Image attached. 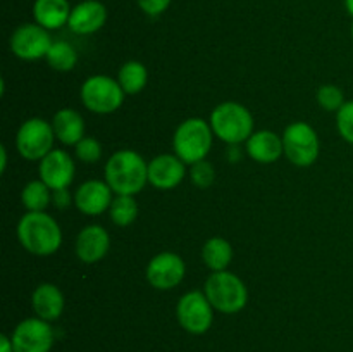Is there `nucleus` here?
Wrapping results in <instances>:
<instances>
[{"mask_svg":"<svg viewBox=\"0 0 353 352\" xmlns=\"http://www.w3.org/2000/svg\"><path fill=\"white\" fill-rule=\"evenodd\" d=\"M14 352H50L54 347L55 335L50 323L41 317H26L14 328Z\"/></svg>","mask_w":353,"mask_h":352,"instance_id":"nucleus-10","label":"nucleus"},{"mask_svg":"<svg viewBox=\"0 0 353 352\" xmlns=\"http://www.w3.org/2000/svg\"><path fill=\"white\" fill-rule=\"evenodd\" d=\"M207 299L212 307L223 314H236L248 302V290L243 280L231 271H216L203 285Z\"/></svg>","mask_w":353,"mask_h":352,"instance_id":"nucleus-4","label":"nucleus"},{"mask_svg":"<svg viewBox=\"0 0 353 352\" xmlns=\"http://www.w3.org/2000/svg\"><path fill=\"white\" fill-rule=\"evenodd\" d=\"M55 138L64 145H76L85 138V121L74 109H61L52 117Z\"/></svg>","mask_w":353,"mask_h":352,"instance_id":"nucleus-20","label":"nucleus"},{"mask_svg":"<svg viewBox=\"0 0 353 352\" xmlns=\"http://www.w3.org/2000/svg\"><path fill=\"white\" fill-rule=\"evenodd\" d=\"M190 178H192V183L199 188H207L214 183L216 179V169L210 162H207L205 159L200 162H195L192 164V169H190Z\"/></svg>","mask_w":353,"mask_h":352,"instance_id":"nucleus-29","label":"nucleus"},{"mask_svg":"<svg viewBox=\"0 0 353 352\" xmlns=\"http://www.w3.org/2000/svg\"><path fill=\"white\" fill-rule=\"evenodd\" d=\"M107 21V9L99 0H85L72 7L69 16V30L76 35H92Z\"/></svg>","mask_w":353,"mask_h":352,"instance_id":"nucleus-17","label":"nucleus"},{"mask_svg":"<svg viewBox=\"0 0 353 352\" xmlns=\"http://www.w3.org/2000/svg\"><path fill=\"white\" fill-rule=\"evenodd\" d=\"M176 317L179 326L192 335H203L209 331L214 321V307L205 292L193 290L185 293L176 306Z\"/></svg>","mask_w":353,"mask_h":352,"instance_id":"nucleus-9","label":"nucleus"},{"mask_svg":"<svg viewBox=\"0 0 353 352\" xmlns=\"http://www.w3.org/2000/svg\"><path fill=\"white\" fill-rule=\"evenodd\" d=\"M110 219L117 226H130L138 217V204L134 195H116L110 204Z\"/></svg>","mask_w":353,"mask_h":352,"instance_id":"nucleus-26","label":"nucleus"},{"mask_svg":"<svg viewBox=\"0 0 353 352\" xmlns=\"http://www.w3.org/2000/svg\"><path fill=\"white\" fill-rule=\"evenodd\" d=\"M117 81L126 95H137L147 86L148 69L138 61H128L121 66Z\"/></svg>","mask_w":353,"mask_h":352,"instance_id":"nucleus-23","label":"nucleus"},{"mask_svg":"<svg viewBox=\"0 0 353 352\" xmlns=\"http://www.w3.org/2000/svg\"><path fill=\"white\" fill-rule=\"evenodd\" d=\"M31 306L34 314L45 321H55L64 311V295L54 283H41L31 295Z\"/></svg>","mask_w":353,"mask_h":352,"instance_id":"nucleus-18","label":"nucleus"},{"mask_svg":"<svg viewBox=\"0 0 353 352\" xmlns=\"http://www.w3.org/2000/svg\"><path fill=\"white\" fill-rule=\"evenodd\" d=\"M352 37H353V26H352Z\"/></svg>","mask_w":353,"mask_h":352,"instance_id":"nucleus-36","label":"nucleus"},{"mask_svg":"<svg viewBox=\"0 0 353 352\" xmlns=\"http://www.w3.org/2000/svg\"><path fill=\"white\" fill-rule=\"evenodd\" d=\"M212 137L214 131L210 123L202 117H190L176 128L172 148L185 164L192 166L207 157L212 147Z\"/></svg>","mask_w":353,"mask_h":352,"instance_id":"nucleus-3","label":"nucleus"},{"mask_svg":"<svg viewBox=\"0 0 353 352\" xmlns=\"http://www.w3.org/2000/svg\"><path fill=\"white\" fill-rule=\"evenodd\" d=\"M186 164L176 154H161L148 162V183L157 190H172L185 179Z\"/></svg>","mask_w":353,"mask_h":352,"instance_id":"nucleus-15","label":"nucleus"},{"mask_svg":"<svg viewBox=\"0 0 353 352\" xmlns=\"http://www.w3.org/2000/svg\"><path fill=\"white\" fill-rule=\"evenodd\" d=\"M71 10L68 0H37L33 6V16L45 30H59L69 23Z\"/></svg>","mask_w":353,"mask_h":352,"instance_id":"nucleus-21","label":"nucleus"},{"mask_svg":"<svg viewBox=\"0 0 353 352\" xmlns=\"http://www.w3.org/2000/svg\"><path fill=\"white\" fill-rule=\"evenodd\" d=\"M52 204L57 209H65L71 204V193L68 192V188L52 190Z\"/></svg>","mask_w":353,"mask_h":352,"instance_id":"nucleus-32","label":"nucleus"},{"mask_svg":"<svg viewBox=\"0 0 353 352\" xmlns=\"http://www.w3.org/2000/svg\"><path fill=\"white\" fill-rule=\"evenodd\" d=\"M247 152L255 162L271 164V162H276L285 154L283 137H278L271 130L255 131L247 140Z\"/></svg>","mask_w":353,"mask_h":352,"instance_id":"nucleus-19","label":"nucleus"},{"mask_svg":"<svg viewBox=\"0 0 353 352\" xmlns=\"http://www.w3.org/2000/svg\"><path fill=\"white\" fill-rule=\"evenodd\" d=\"M336 128L345 141L353 144V100H347L336 113Z\"/></svg>","mask_w":353,"mask_h":352,"instance_id":"nucleus-30","label":"nucleus"},{"mask_svg":"<svg viewBox=\"0 0 353 352\" xmlns=\"http://www.w3.org/2000/svg\"><path fill=\"white\" fill-rule=\"evenodd\" d=\"M38 173H40L41 182L50 190L68 188L74 179V161L65 150L54 148L40 161Z\"/></svg>","mask_w":353,"mask_h":352,"instance_id":"nucleus-13","label":"nucleus"},{"mask_svg":"<svg viewBox=\"0 0 353 352\" xmlns=\"http://www.w3.org/2000/svg\"><path fill=\"white\" fill-rule=\"evenodd\" d=\"M54 40L48 30L38 23L21 24L10 37V50L23 61H37L47 57Z\"/></svg>","mask_w":353,"mask_h":352,"instance_id":"nucleus-11","label":"nucleus"},{"mask_svg":"<svg viewBox=\"0 0 353 352\" xmlns=\"http://www.w3.org/2000/svg\"><path fill=\"white\" fill-rule=\"evenodd\" d=\"M112 193V188L105 179H88L76 190L74 206L86 216H99L110 209L114 200Z\"/></svg>","mask_w":353,"mask_h":352,"instance_id":"nucleus-14","label":"nucleus"},{"mask_svg":"<svg viewBox=\"0 0 353 352\" xmlns=\"http://www.w3.org/2000/svg\"><path fill=\"white\" fill-rule=\"evenodd\" d=\"M76 157L85 164H93V162L100 161L102 157V145L99 140L92 137H85L81 141L74 145Z\"/></svg>","mask_w":353,"mask_h":352,"instance_id":"nucleus-28","label":"nucleus"},{"mask_svg":"<svg viewBox=\"0 0 353 352\" xmlns=\"http://www.w3.org/2000/svg\"><path fill=\"white\" fill-rule=\"evenodd\" d=\"M345 7H347L348 14L353 16V0H345Z\"/></svg>","mask_w":353,"mask_h":352,"instance_id":"nucleus-35","label":"nucleus"},{"mask_svg":"<svg viewBox=\"0 0 353 352\" xmlns=\"http://www.w3.org/2000/svg\"><path fill=\"white\" fill-rule=\"evenodd\" d=\"M17 238L33 255H52L62 245L61 226L45 211L24 214L17 223Z\"/></svg>","mask_w":353,"mask_h":352,"instance_id":"nucleus-2","label":"nucleus"},{"mask_svg":"<svg viewBox=\"0 0 353 352\" xmlns=\"http://www.w3.org/2000/svg\"><path fill=\"white\" fill-rule=\"evenodd\" d=\"M138 6L148 16H159L171 6V0H138Z\"/></svg>","mask_w":353,"mask_h":352,"instance_id":"nucleus-31","label":"nucleus"},{"mask_svg":"<svg viewBox=\"0 0 353 352\" xmlns=\"http://www.w3.org/2000/svg\"><path fill=\"white\" fill-rule=\"evenodd\" d=\"M0 352H14L12 338L7 337V335H2V337H0Z\"/></svg>","mask_w":353,"mask_h":352,"instance_id":"nucleus-33","label":"nucleus"},{"mask_svg":"<svg viewBox=\"0 0 353 352\" xmlns=\"http://www.w3.org/2000/svg\"><path fill=\"white\" fill-rule=\"evenodd\" d=\"M55 133L52 123L41 117H31L24 121L16 135V148L21 157L28 161H41L54 150Z\"/></svg>","mask_w":353,"mask_h":352,"instance_id":"nucleus-8","label":"nucleus"},{"mask_svg":"<svg viewBox=\"0 0 353 352\" xmlns=\"http://www.w3.org/2000/svg\"><path fill=\"white\" fill-rule=\"evenodd\" d=\"M214 135L230 145L247 141L254 135V117L250 110L238 102H223L210 114Z\"/></svg>","mask_w":353,"mask_h":352,"instance_id":"nucleus-5","label":"nucleus"},{"mask_svg":"<svg viewBox=\"0 0 353 352\" xmlns=\"http://www.w3.org/2000/svg\"><path fill=\"white\" fill-rule=\"evenodd\" d=\"M124 90L119 81L105 75L90 76L81 86V102L95 114L116 113L124 102Z\"/></svg>","mask_w":353,"mask_h":352,"instance_id":"nucleus-6","label":"nucleus"},{"mask_svg":"<svg viewBox=\"0 0 353 352\" xmlns=\"http://www.w3.org/2000/svg\"><path fill=\"white\" fill-rule=\"evenodd\" d=\"M202 259L209 269L216 271H226L228 266L233 259V247L226 238L212 237L203 244Z\"/></svg>","mask_w":353,"mask_h":352,"instance_id":"nucleus-22","label":"nucleus"},{"mask_svg":"<svg viewBox=\"0 0 353 352\" xmlns=\"http://www.w3.org/2000/svg\"><path fill=\"white\" fill-rule=\"evenodd\" d=\"M21 202L28 213H43L52 204V190L41 179H33L21 192Z\"/></svg>","mask_w":353,"mask_h":352,"instance_id":"nucleus-24","label":"nucleus"},{"mask_svg":"<svg viewBox=\"0 0 353 352\" xmlns=\"http://www.w3.org/2000/svg\"><path fill=\"white\" fill-rule=\"evenodd\" d=\"M186 273L185 261L174 252H161L147 264V282L157 290H172L183 282Z\"/></svg>","mask_w":353,"mask_h":352,"instance_id":"nucleus-12","label":"nucleus"},{"mask_svg":"<svg viewBox=\"0 0 353 352\" xmlns=\"http://www.w3.org/2000/svg\"><path fill=\"white\" fill-rule=\"evenodd\" d=\"M6 166H7V148L0 147V171H6Z\"/></svg>","mask_w":353,"mask_h":352,"instance_id":"nucleus-34","label":"nucleus"},{"mask_svg":"<svg viewBox=\"0 0 353 352\" xmlns=\"http://www.w3.org/2000/svg\"><path fill=\"white\" fill-rule=\"evenodd\" d=\"M283 148L292 164L309 168L319 157V137L310 124L296 121L283 133Z\"/></svg>","mask_w":353,"mask_h":352,"instance_id":"nucleus-7","label":"nucleus"},{"mask_svg":"<svg viewBox=\"0 0 353 352\" xmlns=\"http://www.w3.org/2000/svg\"><path fill=\"white\" fill-rule=\"evenodd\" d=\"M45 59H47L48 66H50L52 69L65 72L74 69L76 62H78V52H76V48L72 47L71 43H68V41L57 40L52 43L50 50H48Z\"/></svg>","mask_w":353,"mask_h":352,"instance_id":"nucleus-25","label":"nucleus"},{"mask_svg":"<svg viewBox=\"0 0 353 352\" xmlns=\"http://www.w3.org/2000/svg\"><path fill=\"white\" fill-rule=\"evenodd\" d=\"M317 102L324 110H340L347 100H345V93L340 86L336 85H323L317 90Z\"/></svg>","mask_w":353,"mask_h":352,"instance_id":"nucleus-27","label":"nucleus"},{"mask_svg":"<svg viewBox=\"0 0 353 352\" xmlns=\"http://www.w3.org/2000/svg\"><path fill=\"white\" fill-rule=\"evenodd\" d=\"M103 175L116 195H137L148 183V162L138 152L123 148L110 155Z\"/></svg>","mask_w":353,"mask_h":352,"instance_id":"nucleus-1","label":"nucleus"},{"mask_svg":"<svg viewBox=\"0 0 353 352\" xmlns=\"http://www.w3.org/2000/svg\"><path fill=\"white\" fill-rule=\"evenodd\" d=\"M110 248L109 231L100 224H88L76 238V255L85 264H95L102 261Z\"/></svg>","mask_w":353,"mask_h":352,"instance_id":"nucleus-16","label":"nucleus"}]
</instances>
